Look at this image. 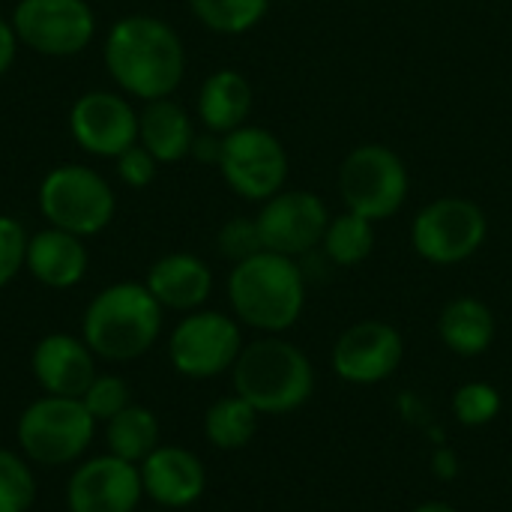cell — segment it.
<instances>
[{"label":"cell","mask_w":512,"mask_h":512,"mask_svg":"<svg viewBox=\"0 0 512 512\" xmlns=\"http://www.w3.org/2000/svg\"><path fill=\"white\" fill-rule=\"evenodd\" d=\"M33 381L45 396H69L81 399L96 372V354L87 348L81 336L48 333L33 345L30 354Z\"/></svg>","instance_id":"cell-17"},{"label":"cell","mask_w":512,"mask_h":512,"mask_svg":"<svg viewBox=\"0 0 512 512\" xmlns=\"http://www.w3.org/2000/svg\"><path fill=\"white\" fill-rule=\"evenodd\" d=\"M243 324L216 309L186 312L168 333V363L189 381H213L234 369L243 351Z\"/></svg>","instance_id":"cell-9"},{"label":"cell","mask_w":512,"mask_h":512,"mask_svg":"<svg viewBox=\"0 0 512 512\" xmlns=\"http://www.w3.org/2000/svg\"><path fill=\"white\" fill-rule=\"evenodd\" d=\"M189 9L207 30L240 36L264 21L270 0H189Z\"/></svg>","instance_id":"cell-26"},{"label":"cell","mask_w":512,"mask_h":512,"mask_svg":"<svg viewBox=\"0 0 512 512\" xmlns=\"http://www.w3.org/2000/svg\"><path fill=\"white\" fill-rule=\"evenodd\" d=\"M495 333V312L480 297H453L438 315V336L444 348L465 360L483 357L492 348Z\"/></svg>","instance_id":"cell-22"},{"label":"cell","mask_w":512,"mask_h":512,"mask_svg":"<svg viewBox=\"0 0 512 512\" xmlns=\"http://www.w3.org/2000/svg\"><path fill=\"white\" fill-rule=\"evenodd\" d=\"M411 512H459L453 504H447V501H423V504H417Z\"/></svg>","instance_id":"cell-36"},{"label":"cell","mask_w":512,"mask_h":512,"mask_svg":"<svg viewBox=\"0 0 512 512\" xmlns=\"http://www.w3.org/2000/svg\"><path fill=\"white\" fill-rule=\"evenodd\" d=\"M39 213L51 228L75 237H96L117 213L111 183L87 165H57L39 183Z\"/></svg>","instance_id":"cell-7"},{"label":"cell","mask_w":512,"mask_h":512,"mask_svg":"<svg viewBox=\"0 0 512 512\" xmlns=\"http://www.w3.org/2000/svg\"><path fill=\"white\" fill-rule=\"evenodd\" d=\"M231 384L261 417H285L300 411L315 393V366L303 348L282 336H261L243 345Z\"/></svg>","instance_id":"cell-4"},{"label":"cell","mask_w":512,"mask_h":512,"mask_svg":"<svg viewBox=\"0 0 512 512\" xmlns=\"http://www.w3.org/2000/svg\"><path fill=\"white\" fill-rule=\"evenodd\" d=\"M252 84L237 69H216L198 90V120L207 132L228 135L246 126L252 114Z\"/></svg>","instance_id":"cell-21"},{"label":"cell","mask_w":512,"mask_h":512,"mask_svg":"<svg viewBox=\"0 0 512 512\" xmlns=\"http://www.w3.org/2000/svg\"><path fill=\"white\" fill-rule=\"evenodd\" d=\"M489 240L486 210L462 195H444L417 210L411 222L414 252L435 267H456L474 258Z\"/></svg>","instance_id":"cell-8"},{"label":"cell","mask_w":512,"mask_h":512,"mask_svg":"<svg viewBox=\"0 0 512 512\" xmlns=\"http://www.w3.org/2000/svg\"><path fill=\"white\" fill-rule=\"evenodd\" d=\"M144 498H150L162 510H186L201 501L207 489L204 462L177 444H159L141 465Z\"/></svg>","instance_id":"cell-16"},{"label":"cell","mask_w":512,"mask_h":512,"mask_svg":"<svg viewBox=\"0 0 512 512\" xmlns=\"http://www.w3.org/2000/svg\"><path fill=\"white\" fill-rule=\"evenodd\" d=\"M9 21L18 42L45 57L81 54L96 33L87 0H21Z\"/></svg>","instance_id":"cell-11"},{"label":"cell","mask_w":512,"mask_h":512,"mask_svg":"<svg viewBox=\"0 0 512 512\" xmlns=\"http://www.w3.org/2000/svg\"><path fill=\"white\" fill-rule=\"evenodd\" d=\"M138 512H141V510H138Z\"/></svg>","instance_id":"cell-37"},{"label":"cell","mask_w":512,"mask_h":512,"mask_svg":"<svg viewBox=\"0 0 512 512\" xmlns=\"http://www.w3.org/2000/svg\"><path fill=\"white\" fill-rule=\"evenodd\" d=\"M411 192V174L405 159L378 141L357 144L339 165V195L345 210L369 219L387 222L396 216Z\"/></svg>","instance_id":"cell-6"},{"label":"cell","mask_w":512,"mask_h":512,"mask_svg":"<svg viewBox=\"0 0 512 512\" xmlns=\"http://www.w3.org/2000/svg\"><path fill=\"white\" fill-rule=\"evenodd\" d=\"M189 156L198 159V162H204V165H219V159H222V135L204 129L201 135H195Z\"/></svg>","instance_id":"cell-33"},{"label":"cell","mask_w":512,"mask_h":512,"mask_svg":"<svg viewBox=\"0 0 512 512\" xmlns=\"http://www.w3.org/2000/svg\"><path fill=\"white\" fill-rule=\"evenodd\" d=\"M258 423H261V414L246 399L231 393V396L216 399L204 411V438L210 447L234 453L252 444V438L258 435Z\"/></svg>","instance_id":"cell-24"},{"label":"cell","mask_w":512,"mask_h":512,"mask_svg":"<svg viewBox=\"0 0 512 512\" xmlns=\"http://www.w3.org/2000/svg\"><path fill=\"white\" fill-rule=\"evenodd\" d=\"M117 174L126 186L132 189H144L153 183L156 171H159V162L153 159V153L144 147V144H132L129 150H123L117 159Z\"/></svg>","instance_id":"cell-32"},{"label":"cell","mask_w":512,"mask_h":512,"mask_svg":"<svg viewBox=\"0 0 512 512\" xmlns=\"http://www.w3.org/2000/svg\"><path fill=\"white\" fill-rule=\"evenodd\" d=\"M15 51H18L15 27H12V21H6V18L0 15V75H6L9 66L15 63Z\"/></svg>","instance_id":"cell-34"},{"label":"cell","mask_w":512,"mask_h":512,"mask_svg":"<svg viewBox=\"0 0 512 512\" xmlns=\"http://www.w3.org/2000/svg\"><path fill=\"white\" fill-rule=\"evenodd\" d=\"M36 501V474L30 462L0 447V512H27Z\"/></svg>","instance_id":"cell-27"},{"label":"cell","mask_w":512,"mask_h":512,"mask_svg":"<svg viewBox=\"0 0 512 512\" xmlns=\"http://www.w3.org/2000/svg\"><path fill=\"white\" fill-rule=\"evenodd\" d=\"M87 267H90V255L84 237L48 225L27 240L24 270L51 291L75 288L87 276Z\"/></svg>","instance_id":"cell-19"},{"label":"cell","mask_w":512,"mask_h":512,"mask_svg":"<svg viewBox=\"0 0 512 512\" xmlns=\"http://www.w3.org/2000/svg\"><path fill=\"white\" fill-rule=\"evenodd\" d=\"M255 222L267 252L303 258L321 246L330 210L324 198L309 189H282L261 204Z\"/></svg>","instance_id":"cell-13"},{"label":"cell","mask_w":512,"mask_h":512,"mask_svg":"<svg viewBox=\"0 0 512 512\" xmlns=\"http://www.w3.org/2000/svg\"><path fill=\"white\" fill-rule=\"evenodd\" d=\"M159 444H162L159 417L144 405H129L126 411H120L105 423V453L129 465H141Z\"/></svg>","instance_id":"cell-23"},{"label":"cell","mask_w":512,"mask_h":512,"mask_svg":"<svg viewBox=\"0 0 512 512\" xmlns=\"http://www.w3.org/2000/svg\"><path fill=\"white\" fill-rule=\"evenodd\" d=\"M309 282L297 258L261 249L228 273V303L234 318L261 336L288 333L306 309Z\"/></svg>","instance_id":"cell-2"},{"label":"cell","mask_w":512,"mask_h":512,"mask_svg":"<svg viewBox=\"0 0 512 512\" xmlns=\"http://www.w3.org/2000/svg\"><path fill=\"white\" fill-rule=\"evenodd\" d=\"M405 360L402 333L378 318H366L339 333L330 351V369L339 381L354 387H375L390 381Z\"/></svg>","instance_id":"cell-12"},{"label":"cell","mask_w":512,"mask_h":512,"mask_svg":"<svg viewBox=\"0 0 512 512\" xmlns=\"http://www.w3.org/2000/svg\"><path fill=\"white\" fill-rule=\"evenodd\" d=\"M27 231L15 216L0 213V291L24 270L27 258Z\"/></svg>","instance_id":"cell-31"},{"label":"cell","mask_w":512,"mask_h":512,"mask_svg":"<svg viewBox=\"0 0 512 512\" xmlns=\"http://www.w3.org/2000/svg\"><path fill=\"white\" fill-rule=\"evenodd\" d=\"M144 285L165 312L186 315V312L204 309V303L210 300L213 270L204 258L192 252H171L150 264Z\"/></svg>","instance_id":"cell-18"},{"label":"cell","mask_w":512,"mask_h":512,"mask_svg":"<svg viewBox=\"0 0 512 512\" xmlns=\"http://www.w3.org/2000/svg\"><path fill=\"white\" fill-rule=\"evenodd\" d=\"M321 252L333 267H360L375 252V222L345 210L330 216L321 240Z\"/></svg>","instance_id":"cell-25"},{"label":"cell","mask_w":512,"mask_h":512,"mask_svg":"<svg viewBox=\"0 0 512 512\" xmlns=\"http://www.w3.org/2000/svg\"><path fill=\"white\" fill-rule=\"evenodd\" d=\"M87 414L96 420V423H108L111 417H117L120 411H126L132 405V390L129 384L120 378V375H111V372H99L90 387L84 390L81 396Z\"/></svg>","instance_id":"cell-29"},{"label":"cell","mask_w":512,"mask_h":512,"mask_svg":"<svg viewBox=\"0 0 512 512\" xmlns=\"http://www.w3.org/2000/svg\"><path fill=\"white\" fill-rule=\"evenodd\" d=\"M432 474L438 480H453L459 474V459H456V453L450 447H438L432 453Z\"/></svg>","instance_id":"cell-35"},{"label":"cell","mask_w":512,"mask_h":512,"mask_svg":"<svg viewBox=\"0 0 512 512\" xmlns=\"http://www.w3.org/2000/svg\"><path fill=\"white\" fill-rule=\"evenodd\" d=\"M69 132L75 144L99 159H117L138 144V111L111 90H90L69 108Z\"/></svg>","instance_id":"cell-15"},{"label":"cell","mask_w":512,"mask_h":512,"mask_svg":"<svg viewBox=\"0 0 512 512\" xmlns=\"http://www.w3.org/2000/svg\"><path fill=\"white\" fill-rule=\"evenodd\" d=\"M102 57L111 81L141 102L171 96L186 75L183 39L156 15L120 18L105 36Z\"/></svg>","instance_id":"cell-1"},{"label":"cell","mask_w":512,"mask_h":512,"mask_svg":"<svg viewBox=\"0 0 512 512\" xmlns=\"http://www.w3.org/2000/svg\"><path fill=\"white\" fill-rule=\"evenodd\" d=\"M222 180L243 201L264 204L276 192L285 189L288 180V150L264 126H240L222 135V159L216 165Z\"/></svg>","instance_id":"cell-10"},{"label":"cell","mask_w":512,"mask_h":512,"mask_svg":"<svg viewBox=\"0 0 512 512\" xmlns=\"http://www.w3.org/2000/svg\"><path fill=\"white\" fill-rule=\"evenodd\" d=\"M453 417L465 426V429H483L492 420H498L504 399L501 390L489 381H468L453 393Z\"/></svg>","instance_id":"cell-28"},{"label":"cell","mask_w":512,"mask_h":512,"mask_svg":"<svg viewBox=\"0 0 512 512\" xmlns=\"http://www.w3.org/2000/svg\"><path fill=\"white\" fill-rule=\"evenodd\" d=\"M144 498L141 471L111 453L81 459L66 480L69 512H138Z\"/></svg>","instance_id":"cell-14"},{"label":"cell","mask_w":512,"mask_h":512,"mask_svg":"<svg viewBox=\"0 0 512 512\" xmlns=\"http://www.w3.org/2000/svg\"><path fill=\"white\" fill-rule=\"evenodd\" d=\"M195 135L198 132L192 126L189 111L171 96L144 102L138 114V144H144L159 165L186 159Z\"/></svg>","instance_id":"cell-20"},{"label":"cell","mask_w":512,"mask_h":512,"mask_svg":"<svg viewBox=\"0 0 512 512\" xmlns=\"http://www.w3.org/2000/svg\"><path fill=\"white\" fill-rule=\"evenodd\" d=\"M165 309L144 282H114L84 309L81 339L105 363H132L162 336Z\"/></svg>","instance_id":"cell-3"},{"label":"cell","mask_w":512,"mask_h":512,"mask_svg":"<svg viewBox=\"0 0 512 512\" xmlns=\"http://www.w3.org/2000/svg\"><path fill=\"white\" fill-rule=\"evenodd\" d=\"M96 435V420L87 414L81 399L69 396H39L33 399L15 423L18 453L39 468L78 465L90 450Z\"/></svg>","instance_id":"cell-5"},{"label":"cell","mask_w":512,"mask_h":512,"mask_svg":"<svg viewBox=\"0 0 512 512\" xmlns=\"http://www.w3.org/2000/svg\"><path fill=\"white\" fill-rule=\"evenodd\" d=\"M216 249L222 258H228L231 264H240L252 255H258L264 246H261V234H258V222L255 216H234L228 219L219 234H216Z\"/></svg>","instance_id":"cell-30"}]
</instances>
